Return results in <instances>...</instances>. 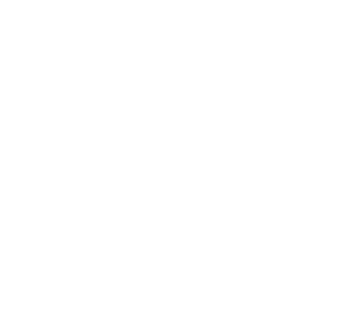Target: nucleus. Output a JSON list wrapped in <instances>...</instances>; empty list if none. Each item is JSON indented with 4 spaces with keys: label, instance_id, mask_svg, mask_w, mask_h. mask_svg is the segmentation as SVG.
I'll return each instance as SVG.
<instances>
[]
</instances>
